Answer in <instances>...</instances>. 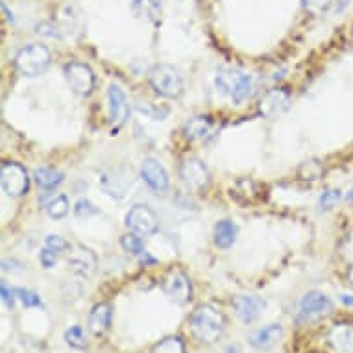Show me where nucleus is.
<instances>
[{"instance_id": "f257e3e1", "label": "nucleus", "mask_w": 353, "mask_h": 353, "mask_svg": "<svg viewBox=\"0 0 353 353\" xmlns=\"http://www.w3.org/2000/svg\"><path fill=\"white\" fill-rule=\"evenodd\" d=\"M226 320L211 305L198 307L191 316V331L202 344H214L224 333Z\"/></svg>"}, {"instance_id": "f03ea898", "label": "nucleus", "mask_w": 353, "mask_h": 353, "mask_svg": "<svg viewBox=\"0 0 353 353\" xmlns=\"http://www.w3.org/2000/svg\"><path fill=\"white\" fill-rule=\"evenodd\" d=\"M148 81H150L152 89L165 99H178L183 93V76L172 65L159 63L152 67Z\"/></svg>"}, {"instance_id": "7ed1b4c3", "label": "nucleus", "mask_w": 353, "mask_h": 353, "mask_svg": "<svg viewBox=\"0 0 353 353\" xmlns=\"http://www.w3.org/2000/svg\"><path fill=\"white\" fill-rule=\"evenodd\" d=\"M214 85L222 94L232 97L235 104H243L252 94V78L235 69H220L214 78Z\"/></svg>"}, {"instance_id": "20e7f679", "label": "nucleus", "mask_w": 353, "mask_h": 353, "mask_svg": "<svg viewBox=\"0 0 353 353\" xmlns=\"http://www.w3.org/2000/svg\"><path fill=\"white\" fill-rule=\"evenodd\" d=\"M50 59V50L45 45L32 43L19 50L15 56V67L24 76H39L48 69Z\"/></svg>"}, {"instance_id": "39448f33", "label": "nucleus", "mask_w": 353, "mask_h": 353, "mask_svg": "<svg viewBox=\"0 0 353 353\" xmlns=\"http://www.w3.org/2000/svg\"><path fill=\"white\" fill-rule=\"evenodd\" d=\"M0 181H2V187H4V191H6L8 196L21 198L28 192V172H26V168H24L23 165H19V163H2V168H0Z\"/></svg>"}, {"instance_id": "423d86ee", "label": "nucleus", "mask_w": 353, "mask_h": 353, "mask_svg": "<svg viewBox=\"0 0 353 353\" xmlns=\"http://www.w3.org/2000/svg\"><path fill=\"white\" fill-rule=\"evenodd\" d=\"M99 185L102 187V191L105 194H110L113 198H122L126 194L130 187L134 185V174L130 168L117 167L102 170L99 178Z\"/></svg>"}, {"instance_id": "0eeeda50", "label": "nucleus", "mask_w": 353, "mask_h": 353, "mask_svg": "<svg viewBox=\"0 0 353 353\" xmlns=\"http://www.w3.org/2000/svg\"><path fill=\"white\" fill-rule=\"evenodd\" d=\"M161 289L168 300L178 305H185L192 300V285L181 270H168L161 281Z\"/></svg>"}, {"instance_id": "6e6552de", "label": "nucleus", "mask_w": 353, "mask_h": 353, "mask_svg": "<svg viewBox=\"0 0 353 353\" xmlns=\"http://www.w3.org/2000/svg\"><path fill=\"white\" fill-rule=\"evenodd\" d=\"M65 80L69 83V87L80 97H87L93 93L94 87V74L91 67L80 61H72V63L65 65Z\"/></svg>"}, {"instance_id": "1a4fd4ad", "label": "nucleus", "mask_w": 353, "mask_h": 353, "mask_svg": "<svg viewBox=\"0 0 353 353\" xmlns=\"http://www.w3.org/2000/svg\"><path fill=\"white\" fill-rule=\"evenodd\" d=\"M124 224L130 228V232L137 233L141 237H150L159 228L156 213L146 208V205H134V208L130 209L126 219H124Z\"/></svg>"}, {"instance_id": "9d476101", "label": "nucleus", "mask_w": 353, "mask_h": 353, "mask_svg": "<svg viewBox=\"0 0 353 353\" xmlns=\"http://www.w3.org/2000/svg\"><path fill=\"white\" fill-rule=\"evenodd\" d=\"M180 178L192 191H202L209 185V180H211L208 167L200 159H194V157H189V159L181 163Z\"/></svg>"}, {"instance_id": "9b49d317", "label": "nucleus", "mask_w": 353, "mask_h": 353, "mask_svg": "<svg viewBox=\"0 0 353 353\" xmlns=\"http://www.w3.org/2000/svg\"><path fill=\"white\" fill-rule=\"evenodd\" d=\"M290 104H292V97L287 89H272L261 99L259 113L265 119H278L289 110Z\"/></svg>"}, {"instance_id": "f8f14e48", "label": "nucleus", "mask_w": 353, "mask_h": 353, "mask_svg": "<svg viewBox=\"0 0 353 353\" xmlns=\"http://www.w3.org/2000/svg\"><path fill=\"white\" fill-rule=\"evenodd\" d=\"M108 102H110V119L113 124V134H115L119 128L126 124L128 115H130V104H128L124 91L115 83H111L108 89Z\"/></svg>"}, {"instance_id": "ddd939ff", "label": "nucleus", "mask_w": 353, "mask_h": 353, "mask_svg": "<svg viewBox=\"0 0 353 353\" xmlns=\"http://www.w3.org/2000/svg\"><path fill=\"white\" fill-rule=\"evenodd\" d=\"M69 265L78 276L89 278L97 270V255L83 244H74L69 252Z\"/></svg>"}, {"instance_id": "4468645a", "label": "nucleus", "mask_w": 353, "mask_h": 353, "mask_svg": "<svg viewBox=\"0 0 353 353\" xmlns=\"http://www.w3.org/2000/svg\"><path fill=\"white\" fill-rule=\"evenodd\" d=\"M141 178L146 185L157 192H163L168 189V172L165 170L161 163L154 157H146L141 165Z\"/></svg>"}, {"instance_id": "2eb2a0df", "label": "nucleus", "mask_w": 353, "mask_h": 353, "mask_svg": "<svg viewBox=\"0 0 353 353\" xmlns=\"http://www.w3.org/2000/svg\"><path fill=\"white\" fill-rule=\"evenodd\" d=\"M265 300L259 296H237L233 300V309L244 324H254L259 319L261 311L265 309Z\"/></svg>"}, {"instance_id": "dca6fc26", "label": "nucleus", "mask_w": 353, "mask_h": 353, "mask_svg": "<svg viewBox=\"0 0 353 353\" xmlns=\"http://www.w3.org/2000/svg\"><path fill=\"white\" fill-rule=\"evenodd\" d=\"M331 301L327 300V296L319 292V290H311L307 292L300 301L301 316L305 319H319L322 314L330 313Z\"/></svg>"}, {"instance_id": "f3484780", "label": "nucleus", "mask_w": 353, "mask_h": 353, "mask_svg": "<svg viewBox=\"0 0 353 353\" xmlns=\"http://www.w3.org/2000/svg\"><path fill=\"white\" fill-rule=\"evenodd\" d=\"M283 336V327L281 324H270L263 330L254 331L250 335V344L255 347V350H270L279 342V339Z\"/></svg>"}, {"instance_id": "a211bd4d", "label": "nucleus", "mask_w": 353, "mask_h": 353, "mask_svg": "<svg viewBox=\"0 0 353 353\" xmlns=\"http://www.w3.org/2000/svg\"><path fill=\"white\" fill-rule=\"evenodd\" d=\"M111 325V305L110 303H99L93 307L89 313V330L97 336H102L108 333Z\"/></svg>"}, {"instance_id": "6ab92c4d", "label": "nucleus", "mask_w": 353, "mask_h": 353, "mask_svg": "<svg viewBox=\"0 0 353 353\" xmlns=\"http://www.w3.org/2000/svg\"><path fill=\"white\" fill-rule=\"evenodd\" d=\"M183 134L187 139L191 141H203L213 134V121L209 117H192L185 122Z\"/></svg>"}, {"instance_id": "aec40b11", "label": "nucleus", "mask_w": 353, "mask_h": 353, "mask_svg": "<svg viewBox=\"0 0 353 353\" xmlns=\"http://www.w3.org/2000/svg\"><path fill=\"white\" fill-rule=\"evenodd\" d=\"M237 226L233 224L232 220H220L219 224L214 226V244L219 248H230L237 241Z\"/></svg>"}, {"instance_id": "412c9836", "label": "nucleus", "mask_w": 353, "mask_h": 353, "mask_svg": "<svg viewBox=\"0 0 353 353\" xmlns=\"http://www.w3.org/2000/svg\"><path fill=\"white\" fill-rule=\"evenodd\" d=\"M134 13L139 19H145L148 23H156L161 15V4L159 0H134L132 2Z\"/></svg>"}, {"instance_id": "4be33fe9", "label": "nucleus", "mask_w": 353, "mask_h": 353, "mask_svg": "<svg viewBox=\"0 0 353 353\" xmlns=\"http://www.w3.org/2000/svg\"><path fill=\"white\" fill-rule=\"evenodd\" d=\"M34 178L37 181V185L43 187V189H56L58 185H61V181H63V174L56 170V168L50 167H39L34 170Z\"/></svg>"}, {"instance_id": "5701e85b", "label": "nucleus", "mask_w": 353, "mask_h": 353, "mask_svg": "<svg viewBox=\"0 0 353 353\" xmlns=\"http://www.w3.org/2000/svg\"><path fill=\"white\" fill-rule=\"evenodd\" d=\"M331 346H335L341 352H347L353 347V327L352 325H336L330 333Z\"/></svg>"}, {"instance_id": "b1692460", "label": "nucleus", "mask_w": 353, "mask_h": 353, "mask_svg": "<svg viewBox=\"0 0 353 353\" xmlns=\"http://www.w3.org/2000/svg\"><path fill=\"white\" fill-rule=\"evenodd\" d=\"M63 32H81V12L76 6H67L61 12Z\"/></svg>"}, {"instance_id": "393cba45", "label": "nucleus", "mask_w": 353, "mask_h": 353, "mask_svg": "<svg viewBox=\"0 0 353 353\" xmlns=\"http://www.w3.org/2000/svg\"><path fill=\"white\" fill-rule=\"evenodd\" d=\"M150 353H185V344L180 336H167L157 342Z\"/></svg>"}, {"instance_id": "a878e982", "label": "nucleus", "mask_w": 353, "mask_h": 353, "mask_svg": "<svg viewBox=\"0 0 353 353\" xmlns=\"http://www.w3.org/2000/svg\"><path fill=\"white\" fill-rule=\"evenodd\" d=\"M69 200H67V196L65 194H59V196H54L50 202L45 205V209H47L48 216H52V219H63L65 214L69 213Z\"/></svg>"}, {"instance_id": "bb28decb", "label": "nucleus", "mask_w": 353, "mask_h": 353, "mask_svg": "<svg viewBox=\"0 0 353 353\" xmlns=\"http://www.w3.org/2000/svg\"><path fill=\"white\" fill-rule=\"evenodd\" d=\"M121 244L128 254H132V255L145 254V243H143V237L137 235V233L132 232V233H128V235H124V237L121 239Z\"/></svg>"}, {"instance_id": "cd10ccee", "label": "nucleus", "mask_w": 353, "mask_h": 353, "mask_svg": "<svg viewBox=\"0 0 353 353\" xmlns=\"http://www.w3.org/2000/svg\"><path fill=\"white\" fill-rule=\"evenodd\" d=\"M65 341H67V344L70 347H74V350H85L87 347V336L80 325H74V327L65 331Z\"/></svg>"}, {"instance_id": "c85d7f7f", "label": "nucleus", "mask_w": 353, "mask_h": 353, "mask_svg": "<svg viewBox=\"0 0 353 353\" xmlns=\"http://www.w3.org/2000/svg\"><path fill=\"white\" fill-rule=\"evenodd\" d=\"M331 2H333V0H301V6H303V10H305L309 15L319 17V15L327 12V8L331 6Z\"/></svg>"}, {"instance_id": "c756f323", "label": "nucleus", "mask_w": 353, "mask_h": 353, "mask_svg": "<svg viewBox=\"0 0 353 353\" xmlns=\"http://www.w3.org/2000/svg\"><path fill=\"white\" fill-rule=\"evenodd\" d=\"M137 111L143 113V115L150 117L154 121H163V119L168 115V108H157V105L145 104V102L137 104Z\"/></svg>"}, {"instance_id": "7c9ffc66", "label": "nucleus", "mask_w": 353, "mask_h": 353, "mask_svg": "<svg viewBox=\"0 0 353 353\" xmlns=\"http://www.w3.org/2000/svg\"><path fill=\"white\" fill-rule=\"evenodd\" d=\"M45 246H47L48 250H52V252H56V254H63V252H67V250H70V244L65 241L63 237H59V235H48L47 239H45Z\"/></svg>"}, {"instance_id": "2f4dec72", "label": "nucleus", "mask_w": 353, "mask_h": 353, "mask_svg": "<svg viewBox=\"0 0 353 353\" xmlns=\"http://www.w3.org/2000/svg\"><path fill=\"white\" fill-rule=\"evenodd\" d=\"M320 174H322V168L316 161L303 163L300 168V176L303 180H319Z\"/></svg>"}, {"instance_id": "473e14b6", "label": "nucleus", "mask_w": 353, "mask_h": 353, "mask_svg": "<svg viewBox=\"0 0 353 353\" xmlns=\"http://www.w3.org/2000/svg\"><path fill=\"white\" fill-rule=\"evenodd\" d=\"M74 213L80 216V219H87V216H93V214L99 213V209L94 208L93 203L89 202L87 198H80L78 202H76Z\"/></svg>"}, {"instance_id": "72a5a7b5", "label": "nucleus", "mask_w": 353, "mask_h": 353, "mask_svg": "<svg viewBox=\"0 0 353 353\" xmlns=\"http://www.w3.org/2000/svg\"><path fill=\"white\" fill-rule=\"evenodd\" d=\"M15 292H17L19 300L23 301L26 307H43V301H41V298L35 294V292H32V290L15 289Z\"/></svg>"}, {"instance_id": "f704fd0d", "label": "nucleus", "mask_w": 353, "mask_h": 353, "mask_svg": "<svg viewBox=\"0 0 353 353\" xmlns=\"http://www.w3.org/2000/svg\"><path fill=\"white\" fill-rule=\"evenodd\" d=\"M341 200V191L339 189H330L320 196V208L322 209H331L336 202Z\"/></svg>"}, {"instance_id": "c9c22d12", "label": "nucleus", "mask_w": 353, "mask_h": 353, "mask_svg": "<svg viewBox=\"0 0 353 353\" xmlns=\"http://www.w3.org/2000/svg\"><path fill=\"white\" fill-rule=\"evenodd\" d=\"M37 34L47 35V37H52V39H61V37H63L61 30H59L56 24H50V23L39 24V26H37Z\"/></svg>"}, {"instance_id": "e433bc0d", "label": "nucleus", "mask_w": 353, "mask_h": 353, "mask_svg": "<svg viewBox=\"0 0 353 353\" xmlns=\"http://www.w3.org/2000/svg\"><path fill=\"white\" fill-rule=\"evenodd\" d=\"M39 259H41V265L45 268H52L56 267V263H58V254L56 252H52V250H48L47 246L41 250L39 254Z\"/></svg>"}, {"instance_id": "4c0bfd02", "label": "nucleus", "mask_w": 353, "mask_h": 353, "mask_svg": "<svg viewBox=\"0 0 353 353\" xmlns=\"http://www.w3.org/2000/svg\"><path fill=\"white\" fill-rule=\"evenodd\" d=\"M0 289H2V300H4V303H6V305L12 309V307L15 305V298H17V292H15V289H10V287L6 285V281H2Z\"/></svg>"}, {"instance_id": "58836bf2", "label": "nucleus", "mask_w": 353, "mask_h": 353, "mask_svg": "<svg viewBox=\"0 0 353 353\" xmlns=\"http://www.w3.org/2000/svg\"><path fill=\"white\" fill-rule=\"evenodd\" d=\"M341 301H342V303H344V305H347V307H353V296L342 294V296H341Z\"/></svg>"}, {"instance_id": "ea45409f", "label": "nucleus", "mask_w": 353, "mask_h": 353, "mask_svg": "<svg viewBox=\"0 0 353 353\" xmlns=\"http://www.w3.org/2000/svg\"><path fill=\"white\" fill-rule=\"evenodd\" d=\"M2 10H4V13H6L8 21H10V23H15V19H13V13L8 12V8H6V4H4V2H2Z\"/></svg>"}, {"instance_id": "a19ab883", "label": "nucleus", "mask_w": 353, "mask_h": 353, "mask_svg": "<svg viewBox=\"0 0 353 353\" xmlns=\"http://www.w3.org/2000/svg\"><path fill=\"white\" fill-rule=\"evenodd\" d=\"M347 285L353 289V267L347 270Z\"/></svg>"}, {"instance_id": "79ce46f5", "label": "nucleus", "mask_w": 353, "mask_h": 353, "mask_svg": "<svg viewBox=\"0 0 353 353\" xmlns=\"http://www.w3.org/2000/svg\"><path fill=\"white\" fill-rule=\"evenodd\" d=\"M347 200H353V191L350 192V194H347Z\"/></svg>"}]
</instances>
